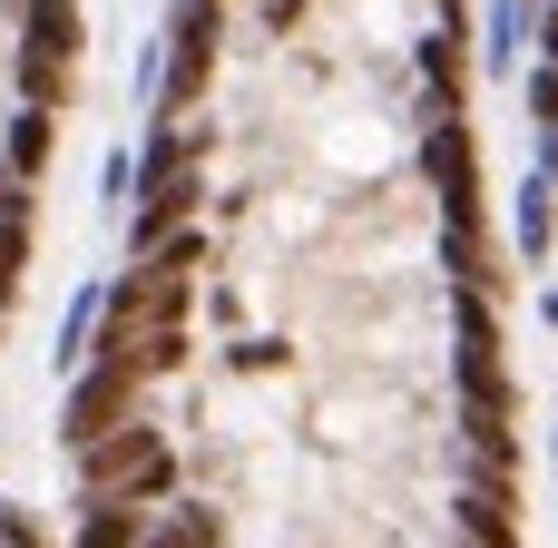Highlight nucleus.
<instances>
[{
	"instance_id": "obj_6",
	"label": "nucleus",
	"mask_w": 558,
	"mask_h": 548,
	"mask_svg": "<svg viewBox=\"0 0 558 548\" xmlns=\"http://www.w3.org/2000/svg\"><path fill=\"white\" fill-rule=\"evenodd\" d=\"M422 78H432V98H451L461 88V49L451 39H422Z\"/></svg>"
},
{
	"instance_id": "obj_2",
	"label": "nucleus",
	"mask_w": 558,
	"mask_h": 548,
	"mask_svg": "<svg viewBox=\"0 0 558 548\" xmlns=\"http://www.w3.org/2000/svg\"><path fill=\"white\" fill-rule=\"evenodd\" d=\"M520 39H530V0H490V39H481V59H490V69H520Z\"/></svg>"
},
{
	"instance_id": "obj_1",
	"label": "nucleus",
	"mask_w": 558,
	"mask_h": 548,
	"mask_svg": "<svg viewBox=\"0 0 558 548\" xmlns=\"http://www.w3.org/2000/svg\"><path fill=\"white\" fill-rule=\"evenodd\" d=\"M20 59H59V69H78V0H20Z\"/></svg>"
},
{
	"instance_id": "obj_4",
	"label": "nucleus",
	"mask_w": 558,
	"mask_h": 548,
	"mask_svg": "<svg viewBox=\"0 0 558 548\" xmlns=\"http://www.w3.org/2000/svg\"><path fill=\"white\" fill-rule=\"evenodd\" d=\"M137 548H216V510H167L157 529H137Z\"/></svg>"
},
{
	"instance_id": "obj_3",
	"label": "nucleus",
	"mask_w": 558,
	"mask_h": 548,
	"mask_svg": "<svg viewBox=\"0 0 558 548\" xmlns=\"http://www.w3.org/2000/svg\"><path fill=\"white\" fill-rule=\"evenodd\" d=\"M549 235H558V186H549V176H530V186H520V245L549 255Z\"/></svg>"
},
{
	"instance_id": "obj_5",
	"label": "nucleus",
	"mask_w": 558,
	"mask_h": 548,
	"mask_svg": "<svg viewBox=\"0 0 558 548\" xmlns=\"http://www.w3.org/2000/svg\"><path fill=\"white\" fill-rule=\"evenodd\" d=\"M39 157H49V108H20L10 118V176H29Z\"/></svg>"
},
{
	"instance_id": "obj_8",
	"label": "nucleus",
	"mask_w": 558,
	"mask_h": 548,
	"mask_svg": "<svg viewBox=\"0 0 558 548\" xmlns=\"http://www.w3.org/2000/svg\"><path fill=\"white\" fill-rule=\"evenodd\" d=\"M539 59L558 69V0H539Z\"/></svg>"
},
{
	"instance_id": "obj_7",
	"label": "nucleus",
	"mask_w": 558,
	"mask_h": 548,
	"mask_svg": "<svg viewBox=\"0 0 558 548\" xmlns=\"http://www.w3.org/2000/svg\"><path fill=\"white\" fill-rule=\"evenodd\" d=\"M530 118H539V127H558V69H549V59L530 69Z\"/></svg>"
}]
</instances>
